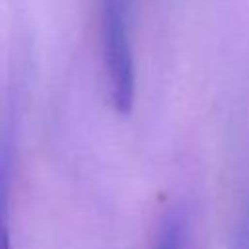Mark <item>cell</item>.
Wrapping results in <instances>:
<instances>
[{"instance_id":"1","label":"cell","mask_w":249,"mask_h":249,"mask_svg":"<svg viewBox=\"0 0 249 249\" xmlns=\"http://www.w3.org/2000/svg\"><path fill=\"white\" fill-rule=\"evenodd\" d=\"M101 54L111 103L117 113L126 115L136 91L128 0H101Z\"/></svg>"},{"instance_id":"2","label":"cell","mask_w":249,"mask_h":249,"mask_svg":"<svg viewBox=\"0 0 249 249\" xmlns=\"http://www.w3.org/2000/svg\"><path fill=\"white\" fill-rule=\"evenodd\" d=\"M16 146H18V117L16 107L4 113L0 121V249H12L10 233V198L12 181L16 165Z\"/></svg>"},{"instance_id":"3","label":"cell","mask_w":249,"mask_h":249,"mask_svg":"<svg viewBox=\"0 0 249 249\" xmlns=\"http://www.w3.org/2000/svg\"><path fill=\"white\" fill-rule=\"evenodd\" d=\"M185 243V214L175 208L165 216L154 249H183Z\"/></svg>"}]
</instances>
